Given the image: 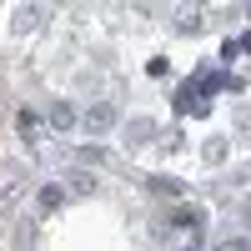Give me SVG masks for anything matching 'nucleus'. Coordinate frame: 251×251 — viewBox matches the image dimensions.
I'll list each match as a JSON object with an SVG mask.
<instances>
[{
    "instance_id": "nucleus-5",
    "label": "nucleus",
    "mask_w": 251,
    "mask_h": 251,
    "mask_svg": "<svg viewBox=\"0 0 251 251\" xmlns=\"http://www.w3.org/2000/svg\"><path fill=\"white\" fill-rule=\"evenodd\" d=\"M40 20H46V10H40V5H25V10H15V30H20V25H40Z\"/></svg>"
},
{
    "instance_id": "nucleus-2",
    "label": "nucleus",
    "mask_w": 251,
    "mask_h": 251,
    "mask_svg": "<svg viewBox=\"0 0 251 251\" xmlns=\"http://www.w3.org/2000/svg\"><path fill=\"white\" fill-rule=\"evenodd\" d=\"M46 121L55 126V131H71V126H80V116H75V106H71V100H55Z\"/></svg>"
},
{
    "instance_id": "nucleus-4",
    "label": "nucleus",
    "mask_w": 251,
    "mask_h": 251,
    "mask_svg": "<svg viewBox=\"0 0 251 251\" xmlns=\"http://www.w3.org/2000/svg\"><path fill=\"white\" fill-rule=\"evenodd\" d=\"M55 206H60V181L40 186V211H55Z\"/></svg>"
},
{
    "instance_id": "nucleus-7",
    "label": "nucleus",
    "mask_w": 251,
    "mask_h": 251,
    "mask_svg": "<svg viewBox=\"0 0 251 251\" xmlns=\"http://www.w3.org/2000/svg\"><path fill=\"white\" fill-rule=\"evenodd\" d=\"M15 126H20V136H35V116H30V111H20Z\"/></svg>"
},
{
    "instance_id": "nucleus-3",
    "label": "nucleus",
    "mask_w": 251,
    "mask_h": 251,
    "mask_svg": "<svg viewBox=\"0 0 251 251\" xmlns=\"http://www.w3.org/2000/svg\"><path fill=\"white\" fill-rule=\"evenodd\" d=\"M66 186H71L75 196H91V191H96V176H91V171H71V176H66Z\"/></svg>"
},
{
    "instance_id": "nucleus-6",
    "label": "nucleus",
    "mask_w": 251,
    "mask_h": 251,
    "mask_svg": "<svg viewBox=\"0 0 251 251\" xmlns=\"http://www.w3.org/2000/svg\"><path fill=\"white\" fill-rule=\"evenodd\" d=\"M176 25H181L186 35H196V30H201V10H176Z\"/></svg>"
},
{
    "instance_id": "nucleus-1",
    "label": "nucleus",
    "mask_w": 251,
    "mask_h": 251,
    "mask_svg": "<svg viewBox=\"0 0 251 251\" xmlns=\"http://www.w3.org/2000/svg\"><path fill=\"white\" fill-rule=\"evenodd\" d=\"M80 126H86V131H96V136H106L111 126H116V106H111V100H96V106L80 116Z\"/></svg>"
}]
</instances>
